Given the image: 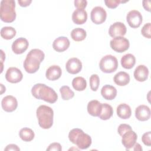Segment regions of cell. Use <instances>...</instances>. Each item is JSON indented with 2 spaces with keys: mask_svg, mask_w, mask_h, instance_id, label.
I'll list each match as a JSON object with an SVG mask.
<instances>
[{
  "mask_svg": "<svg viewBox=\"0 0 151 151\" xmlns=\"http://www.w3.org/2000/svg\"><path fill=\"white\" fill-rule=\"evenodd\" d=\"M18 2L21 6L26 7L30 5V4L32 2V1L31 0H18Z\"/></svg>",
  "mask_w": 151,
  "mask_h": 151,
  "instance_id": "obj_40",
  "label": "cell"
},
{
  "mask_svg": "<svg viewBox=\"0 0 151 151\" xmlns=\"http://www.w3.org/2000/svg\"><path fill=\"white\" fill-rule=\"evenodd\" d=\"M65 68L68 73L71 74H76L81 70L82 63L77 58H71L67 61Z\"/></svg>",
  "mask_w": 151,
  "mask_h": 151,
  "instance_id": "obj_15",
  "label": "cell"
},
{
  "mask_svg": "<svg viewBox=\"0 0 151 151\" xmlns=\"http://www.w3.org/2000/svg\"><path fill=\"white\" fill-rule=\"evenodd\" d=\"M60 92L62 99L64 100H68L74 96V93L67 86H62L60 88Z\"/></svg>",
  "mask_w": 151,
  "mask_h": 151,
  "instance_id": "obj_31",
  "label": "cell"
},
{
  "mask_svg": "<svg viewBox=\"0 0 151 151\" xmlns=\"http://www.w3.org/2000/svg\"><path fill=\"white\" fill-rule=\"evenodd\" d=\"M127 31L126 25L121 22H116L110 25L109 29V34L110 37H123Z\"/></svg>",
  "mask_w": 151,
  "mask_h": 151,
  "instance_id": "obj_11",
  "label": "cell"
},
{
  "mask_svg": "<svg viewBox=\"0 0 151 151\" xmlns=\"http://www.w3.org/2000/svg\"><path fill=\"white\" fill-rule=\"evenodd\" d=\"M87 19V13L83 9H76L72 14V20L73 22L77 25L84 24Z\"/></svg>",
  "mask_w": 151,
  "mask_h": 151,
  "instance_id": "obj_19",
  "label": "cell"
},
{
  "mask_svg": "<svg viewBox=\"0 0 151 151\" xmlns=\"http://www.w3.org/2000/svg\"><path fill=\"white\" fill-rule=\"evenodd\" d=\"M114 83L119 86H124L130 82V76L124 71H120L115 74L113 78Z\"/></svg>",
  "mask_w": 151,
  "mask_h": 151,
  "instance_id": "obj_24",
  "label": "cell"
},
{
  "mask_svg": "<svg viewBox=\"0 0 151 151\" xmlns=\"http://www.w3.org/2000/svg\"><path fill=\"white\" fill-rule=\"evenodd\" d=\"M1 106L4 111L6 112H12L16 110L18 106V101L15 97L8 95L2 99Z\"/></svg>",
  "mask_w": 151,
  "mask_h": 151,
  "instance_id": "obj_12",
  "label": "cell"
},
{
  "mask_svg": "<svg viewBox=\"0 0 151 151\" xmlns=\"http://www.w3.org/2000/svg\"><path fill=\"white\" fill-rule=\"evenodd\" d=\"M29 42L28 40L23 37L15 40L12 44V50L16 54H21L24 52L28 48Z\"/></svg>",
  "mask_w": 151,
  "mask_h": 151,
  "instance_id": "obj_13",
  "label": "cell"
},
{
  "mask_svg": "<svg viewBox=\"0 0 151 151\" xmlns=\"http://www.w3.org/2000/svg\"><path fill=\"white\" fill-rule=\"evenodd\" d=\"M72 86L77 91H83L86 88L87 82L84 78L82 77H77L73 78Z\"/></svg>",
  "mask_w": 151,
  "mask_h": 151,
  "instance_id": "obj_29",
  "label": "cell"
},
{
  "mask_svg": "<svg viewBox=\"0 0 151 151\" xmlns=\"http://www.w3.org/2000/svg\"><path fill=\"white\" fill-rule=\"evenodd\" d=\"M23 75L21 71L17 67H9L5 73V78L11 83H17L22 80Z\"/></svg>",
  "mask_w": 151,
  "mask_h": 151,
  "instance_id": "obj_10",
  "label": "cell"
},
{
  "mask_svg": "<svg viewBox=\"0 0 151 151\" xmlns=\"http://www.w3.org/2000/svg\"><path fill=\"white\" fill-rule=\"evenodd\" d=\"M116 112L117 116L122 119H127L130 118L132 114L130 107L126 103L119 104L117 107Z\"/></svg>",
  "mask_w": 151,
  "mask_h": 151,
  "instance_id": "obj_23",
  "label": "cell"
},
{
  "mask_svg": "<svg viewBox=\"0 0 151 151\" xmlns=\"http://www.w3.org/2000/svg\"><path fill=\"white\" fill-rule=\"evenodd\" d=\"M44 58L45 54L42 50L37 48L31 50L24 61L25 70L30 74L35 73L38 70L40 64Z\"/></svg>",
  "mask_w": 151,
  "mask_h": 151,
  "instance_id": "obj_1",
  "label": "cell"
},
{
  "mask_svg": "<svg viewBox=\"0 0 151 151\" xmlns=\"http://www.w3.org/2000/svg\"><path fill=\"white\" fill-rule=\"evenodd\" d=\"M137 139V134L132 130H130L127 131L122 135V143L126 147V150H127L133 146V145L136 143Z\"/></svg>",
  "mask_w": 151,
  "mask_h": 151,
  "instance_id": "obj_14",
  "label": "cell"
},
{
  "mask_svg": "<svg viewBox=\"0 0 151 151\" xmlns=\"http://www.w3.org/2000/svg\"><path fill=\"white\" fill-rule=\"evenodd\" d=\"M150 136H151V132L149 131L145 133L142 137V140L143 143L147 146H151Z\"/></svg>",
  "mask_w": 151,
  "mask_h": 151,
  "instance_id": "obj_36",
  "label": "cell"
},
{
  "mask_svg": "<svg viewBox=\"0 0 151 151\" xmlns=\"http://www.w3.org/2000/svg\"><path fill=\"white\" fill-rule=\"evenodd\" d=\"M122 66L126 69L132 68L136 63V58L132 54H126L121 58Z\"/></svg>",
  "mask_w": 151,
  "mask_h": 151,
  "instance_id": "obj_25",
  "label": "cell"
},
{
  "mask_svg": "<svg viewBox=\"0 0 151 151\" xmlns=\"http://www.w3.org/2000/svg\"><path fill=\"white\" fill-rule=\"evenodd\" d=\"M87 5V1L86 0H75L74 1V6L77 9H84Z\"/></svg>",
  "mask_w": 151,
  "mask_h": 151,
  "instance_id": "obj_38",
  "label": "cell"
},
{
  "mask_svg": "<svg viewBox=\"0 0 151 151\" xmlns=\"http://www.w3.org/2000/svg\"><path fill=\"white\" fill-rule=\"evenodd\" d=\"M62 71L60 66L53 65L50 66L46 71V78L51 81H55L60 78Z\"/></svg>",
  "mask_w": 151,
  "mask_h": 151,
  "instance_id": "obj_20",
  "label": "cell"
},
{
  "mask_svg": "<svg viewBox=\"0 0 151 151\" xmlns=\"http://www.w3.org/2000/svg\"><path fill=\"white\" fill-rule=\"evenodd\" d=\"M126 21L130 27L133 28H137L139 27L142 23V15L139 11L132 10L127 13Z\"/></svg>",
  "mask_w": 151,
  "mask_h": 151,
  "instance_id": "obj_9",
  "label": "cell"
},
{
  "mask_svg": "<svg viewBox=\"0 0 151 151\" xmlns=\"http://www.w3.org/2000/svg\"><path fill=\"white\" fill-rule=\"evenodd\" d=\"M31 93L35 98L50 103H54L58 99V95L54 90L42 83L35 84L31 89Z\"/></svg>",
  "mask_w": 151,
  "mask_h": 151,
  "instance_id": "obj_2",
  "label": "cell"
},
{
  "mask_svg": "<svg viewBox=\"0 0 151 151\" xmlns=\"http://www.w3.org/2000/svg\"><path fill=\"white\" fill-rule=\"evenodd\" d=\"M62 150V147L59 143L54 142L51 143L48 147L47 148V150L51 151V150H55V151H61Z\"/></svg>",
  "mask_w": 151,
  "mask_h": 151,
  "instance_id": "obj_37",
  "label": "cell"
},
{
  "mask_svg": "<svg viewBox=\"0 0 151 151\" xmlns=\"http://www.w3.org/2000/svg\"><path fill=\"white\" fill-rule=\"evenodd\" d=\"M99 67L104 73H113L118 67L117 59L112 55H106L101 59L99 63Z\"/></svg>",
  "mask_w": 151,
  "mask_h": 151,
  "instance_id": "obj_6",
  "label": "cell"
},
{
  "mask_svg": "<svg viewBox=\"0 0 151 151\" xmlns=\"http://www.w3.org/2000/svg\"><path fill=\"white\" fill-rule=\"evenodd\" d=\"M4 150L5 151H9V150H14V151H19L20 149L19 147H18L17 145L15 144H9L6 146V147L5 148Z\"/></svg>",
  "mask_w": 151,
  "mask_h": 151,
  "instance_id": "obj_39",
  "label": "cell"
},
{
  "mask_svg": "<svg viewBox=\"0 0 151 151\" xmlns=\"http://www.w3.org/2000/svg\"><path fill=\"white\" fill-rule=\"evenodd\" d=\"M148 76L149 70L147 67L144 65H138L134 71V77L139 82L146 81L148 78Z\"/></svg>",
  "mask_w": 151,
  "mask_h": 151,
  "instance_id": "obj_18",
  "label": "cell"
},
{
  "mask_svg": "<svg viewBox=\"0 0 151 151\" xmlns=\"http://www.w3.org/2000/svg\"><path fill=\"white\" fill-rule=\"evenodd\" d=\"M130 130H132V127L130 125L127 124H120L117 129L118 133L120 136H122V135L126 133L127 131H129Z\"/></svg>",
  "mask_w": 151,
  "mask_h": 151,
  "instance_id": "obj_34",
  "label": "cell"
},
{
  "mask_svg": "<svg viewBox=\"0 0 151 151\" xmlns=\"http://www.w3.org/2000/svg\"><path fill=\"white\" fill-rule=\"evenodd\" d=\"M90 18L92 22L95 24H101L106 19V11L101 6H95L91 11Z\"/></svg>",
  "mask_w": 151,
  "mask_h": 151,
  "instance_id": "obj_8",
  "label": "cell"
},
{
  "mask_svg": "<svg viewBox=\"0 0 151 151\" xmlns=\"http://www.w3.org/2000/svg\"><path fill=\"white\" fill-rule=\"evenodd\" d=\"M135 116L139 121L144 122L149 120L150 117L149 107L144 104L139 106L135 110Z\"/></svg>",
  "mask_w": 151,
  "mask_h": 151,
  "instance_id": "obj_17",
  "label": "cell"
},
{
  "mask_svg": "<svg viewBox=\"0 0 151 151\" xmlns=\"http://www.w3.org/2000/svg\"><path fill=\"white\" fill-rule=\"evenodd\" d=\"M20 138L24 142H30L33 140L35 136L34 131L28 127L21 129L19 132Z\"/></svg>",
  "mask_w": 151,
  "mask_h": 151,
  "instance_id": "obj_27",
  "label": "cell"
},
{
  "mask_svg": "<svg viewBox=\"0 0 151 151\" xmlns=\"http://www.w3.org/2000/svg\"><path fill=\"white\" fill-rule=\"evenodd\" d=\"M15 2L14 0H2L1 1V19L7 23L13 22L16 18Z\"/></svg>",
  "mask_w": 151,
  "mask_h": 151,
  "instance_id": "obj_5",
  "label": "cell"
},
{
  "mask_svg": "<svg viewBox=\"0 0 151 151\" xmlns=\"http://www.w3.org/2000/svg\"><path fill=\"white\" fill-rule=\"evenodd\" d=\"M113 114L112 107L107 103H103L101 105V111L99 117L103 120H106L111 117Z\"/></svg>",
  "mask_w": 151,
  "mask_h": 151,
  "instance_id": "obj_26",
  "label": "cell"
},
{
  "mask_svg": "<svg viewBox=\"0 0 151 151\" xmlns=\"http://www.w3.org/2000/svg\"><path fill=\"white\" fill-rule=\"evenodd\" d=\"M68 138L71 143L76 145L80 149H86L91 144V137L78 128H75L70 130Z\"/></svg>",
  "mask_w": 151,
  "mask_h": 151,
  "instance_id": "obj_3",
  "label": "cell"
},
{
  "mask_svg": "<svg viewBox=\"0 0 151 151\" xmlns=\"http://www.w3.org/2000/svg\"><path fill=\"white\" fill-rule=\"evenodd\" d=\"M110 45L111 49L116 52H123L129 49L130 42L125 37H116L110 41Z\"/></svg>",
  "mask_w": 151,
  "mask_h": 151,
  "instance_id": "obj_7",
  "label": "cell"
},
{
  "mask_svg": "<svg viewBox=\"0 0 151 151\" xmlns=\"http://www.w3.org/2000/svg\"><path fill=\"white\" fill-rule=\"evenodd\" d=\"M106 5L111 9L116 8L120 3L122 1L120 0H106L104 1Z\"/></svg>",
  "mask_w": 151,
  "mask_h": 151,
  "instance_id": "obj_35",
  "label": "cell"
},
{
  "mask_svg": "<svg viewBox=\"0 0 151 151\" xmlns=\"http://www.w3.org/2000/svg\"><path fill=\"white\" fill-rule=\"evenodd\" d=\"M36 114L38 124L41 128L48 129L52 126L54 111L50 107L41 105L37 109Z\"/></svg>",
  "mask_w": 151,
  "mask_h": 151,
  "instance_id": "obj_4",
  "label": "cell"
},
{
  "mask_svg": "<svg viewBox=\"0 0 151 151\" xmlns=\"http://www.w3.org/2000/svg\"><path fill=\"white\" fill-rule=\"evenodd\" d=\"M16 30L12 27H4L1 29V35L5 40H11L16 35Z\"/></svg>",
  "mask_w": 151,
  "mask_h": 151,
  "instance_id": "obj_30",
  "label": "cell"
},
{
  "mask_svg": "<svg viewBox=\"0 0 151 151\" xmlns=\"http://www.w3.org/2000/svg\"><path fill=\"white\" fill-rule=\"evenodd\" d=\"M142 3H143V6L145 8V9L149 12L150 9V1H143Z\"/></svg>",
  "mask_w": 151,
  "mask_h": 151,
  "instance_id": "obj_41",
  "label": "cell"
},
{
  "mask_svg": "<svg viewBox=\"0 0 151 151\" xmlns=\"http://www.w3.org/2000/svg\"><path fill=\"white\" fill-rule=\"evenodd\" d=\"M150 28H151V24L150 22L145 24L141 29V33L143 37L145 38L150 39L151 38L150 34Z\"/></svg>",
  "mask_w": 151,
  "mask_h": 151,
  "instance_id": "obj_33",
  "label": "cell"
},
{
  "mask_svg": "<svg viewBox=\"0 0 151 151\" xmlns=\"http://www.w3.org/2000/svg\"><path fill=\"white\" fill-rule=\"evenodd\" d=\"M71 37L75 41H81L84 40L87 35L86 31L81 28H76L71 32Z\"/></svg>",
  "mask_w": 151,
  "mask_h": 151,
  "instance_id": "obj_28",
  "label": "cell"
},
{
  "mask_svg": "<svg viewBox=\"0 0 151 151\" xmlns=\"http://www.w3.org/2000/svg\"><path fill=\"white\" fill-rule=\"evenodd\" d=\"M90 86L91 90H92L94 91H96L97 90L99 84H100V78L97 74H92L90 77Z\"/></svg>",
  "mask_w": 151,
  "mask_h": 151,
  "instance_id": "obj_32",
  "label": "cell"
},
{
  "mask_svg": "<svg viewBox=\"0 0 151 151\" xmlns=\"http://www.w3.org/2000/svg\"><path fill=\"white\" fill-rule=\"evenodd\" d=\"M101 105L102 104L96 100L89 101L87 104L88 113L92 116L99 117L101 111Z\"/></svg>",
  "mask_w": 151,
  "mask_h": 151,
  "instance_id": "obj_22",
  "label": "cell"
},
{
  "mask_svg": "<svg viewBox=\"0 0 151 151\" xmlns=\"http://www.w3.org/2000/svg\"><path fill=\"white\" fill-rule=\"evenodd\" d=\"M101 94L104 99L112 100L116 97L117 90L114 86L106 84L101 88Z\"/></svg>",
  "mask_w": 151,
  "mask_h": 151,
  "instance_id": "obj_21",
  "label": "cell"
},
{
  "mask_svg": "<svg viewBox=\"0 0 151 151\" xmlns=\"http://www.w3.org/2000/svg\"><path fill=\"white\" fill-rule=\"evenodd\" d=\"M70 44V41L67 37H59L53 41L52 47L57 52H63L68 48Z\"/></svg>",
  "mask_w": 151,
  "mask_h": 151,
  "instance_id": "obj_16",
  "label": "cell"
},
{
  "mask_svg": "<svg viewBox=\"0 0 151 151\" xmlns=\"http://www.w3.org/2000/svg\"><path fill=\"white\" fill-rule=\"evenodd\" d=\"M143 150V149H142V146H140V145L139 144V143H135L134 145H133V146L132 147H131L130 149H127V150Z\"/></svg>",
  "mask_w": 151,
  "mask_h": 151,
  "instance_id": "obj_42",
  "label": "cell"
}]
</instances>
